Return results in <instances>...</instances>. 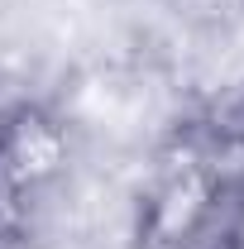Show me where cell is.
<instances>
[{"label":"cell","instance_id":"3","mask_svg":"<svg viewBox=\"0 0 244 249\" xmlns=\"http://www.w3.org/2000/svg\"><path fill=\"white\" fill-rule=\"evenodd\" d=\"M34 240V206L0 178V249H29Z\"/></svg>","mask_w":244,"mask_h":249},{"label":"cell","instance_id":"4","mask_svg":"<svg viewBox=\"0 0 244 249\" xmlns=\"http://www.w3.org/2000/svg\"><path fill=\"white\" fill-rule=\"evenodd\" d=\"M168 10L187 24H230L244 15V0H168Z\"/></svg>","mask_w":244,"mask_h":249},{"label":"cell","instance_id":"5","mask_svg":"<svg viewBox=\"0 0 244 249\" xmlns=\"http://www.w3.org/2000/svg\"><path fill=\"white\" fill-rule=\"evenodd\" d=\"M220 129L230 134V144H235V149H240V154H244V96H240V101H235V110H230V115L220 120Z\"/></svg>","mask_w":244,"mask_h":249},{"label":"cell","instance_id":"1","mask_svg":"<svg viewBox=\"0 0 244 249\" xmlns=\"http://www.w3.org/2000/svg\"><path fill=\"white\" fill-rule=\"evenodd\" d=\"M134 249H244V154L220 124H182L149 163Z\"/></svg>","mask_w":244,"mask_h":249},{"label":"cell","instance_id":"2","mask_svg":"<svg viewBox=\"0 0 244 249\" xmlns=\"http://www.w3.org/2000/svg\"><path fill=\"white\" fill-rule=\"evenodd\" d=\"M72 168V124L48 101H0V178L29 206H38Z\"/></svg>","mask_w":244,"mask_h":249}]
</instances>
